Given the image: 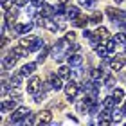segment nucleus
Returning <instances> with one entry per match:
<instances>
[{
	"label": "nucleus",
	"mask_w": 126,
	"mask_h": 126,
	"mask_svg": "<svg viewBox=\"0 0 126 126\" xmlns=\"http://www.w3.org/2000/svg\"><path fill=\"white\" fill-rule=\"evenodd\" d=\"M83 36H85V38H90V36H92V32H90V31H87V29H85V31H83Z\"/></svg>",
	"instance_id": "obj_43"
},
{
	"label": "nucleus",
	"mask_w": 126,
	"mask_h": 126,
	"mask_svg": "<svg viewBox=\"0 0 126 126\" xmlns=\"http://www.w3.org/2000/svg\"><path fill=\"white\" fill-rule=\"evenodd\" d=\"M7 110H16V99H13V97H11L9 101H2V106H0V112L2 113H5Z\"/></svg>",
	"instance_id": "obj_12"
},
{
	"label": "nucleus",
	"mask_w": 126,
	"mask_h": 126,
	"mask_svg": "<svg viewBox=\"0 0 126 126\" xmlns=\"http://www.w3.org/2000/svg\"><path fill=\"white\" fill-rule=\"evenodd\" d=\"M27 115H29V108H27V106H18L16 110H13L11 123H13V124H24V119Z\"/></svg>",
	"instance_id": "obj_1"
},
{
	"label": "nucleus",
	"mask_w": 126,
	"mask_h": 126,
	"mask_svg": "<svg viewBox=\"0 0 126 126\" xmlns=\"http://www.w3.org/2000/svg\"><path fill=\"white\" fill-rule=\"evenodd\" d=\"M79 4L85 5V7H90V5H94V4H95V0H79Z\"/></svg>",
	"instance_id": "obj_38"
},
{
	"label": "nucleus",
	"mask_w": 126,
	"mask_h": 126,
	"mask_svg": "<svg viewBox=\"0 0 126 126\" xmlns=\"http://www.w3.org/2000/svg\"><path fill=\"white\" fill-rule=\"evenodd\" d=\"M36 40H38L36 36H24V38L20 40V45H24V47H27V49L31 50L34 47V43H36Z\"/></svg>",
	"instance_id": "obj_14"
},
{
	"label": "nucleus",
	"mask_w": 126,
	"mask_h": 126,
	"mask_svg": "<svg viewBox=\"0 0 126 126\" xmlns=\"http://www.w3.org/2000/svg\"><path fill=\"white\" fill-rule=\"evenodd\" d=\"M126 65V54H119V56H113V60L110 63L112 70H121V68Z\"/></svg>",
	"instance_id": "obj_5"
},
{
	"label": "nucleus",
	"mask_w": 126,
	"mask_h": 126,
	"mask_svg": "<svg viewBox=\"0 0 126 126\" xmlns=\"http://www.w3.org/2000/svg\"><path fill=\"white\" fill-rule=\"evenodd\" d=\"M43 11H45V13H43L45 16H52L54 15V7H50V5H47V4L43 5Z\"/></svg>",
	"instance_id": "obj_32"
},
{
	"label": "nucleus",
	"mask_w": 126,
	"mask_h": 126,
	"mask_svg": "<svg viewBox=\"0 0 126 126\" xmlns=\"http://www.w3.org/2000/svg\"><path fill=\"white\" fill-rule=\"evenodd\" d=\"M123 112H124V115H126V101H124V105H123Z\"/></svg>",
	"instance_id": "obj_45"
},
{
	"label": "nucleus",
	"mask_w": 126,
	"mask_h": 126,
	"mask_svg": "<svg viewBox=\"0 0 126 126\" xmlns=\"http://www.w3.org/2000/svg\"><path fill=\"white\" fill-rule=\"evenodd\" d=\"M101 20H103V15H101V13H94L92 16H90V22H92V24H97V25H99Z\"/></svg>",
	"instance_id": "obj_28"
},
{
	"label": "nucleus",
	"mask_w": 126,
	"mask_h": 126,
	"mask_svg": "<svg viewBox=\"0 0 126 126\" xmlns=\"http://www.w3.org/2000/svg\"><path fill=\"white\" fill-rule=\"evenodd\" d=\"M22 74H18V76H11V79H9V85L11 87H20V81H22Z\"/></svg>",
	"instance_id": "obj_25"
},
{
	"label": "nucleus",
	"mask_w": 126,
	"mask_h": 126,
	"mask_svg": "<svg viewBox=\"0 0 126 126\" xmlns=\"http://www.w3.org/2000/svg\"><path fill=\"white\" fill-rule=\"evenodd\" d=\"M27 2H29V0H15L16 7H24V5H27Z\"/></svg>",
	"instance_id": "obj_42"
},
{
	"label": "nucleus",
	"mask_w": 126,
	"mask_h": 126,
	"mask_svg": "<svg viewBox=\"0 0 126 126\" xmlns=\"http://www.w3.org/2000/svg\"><path fill=\"white\" fill-rule=\"evenodd\" d=\"M115 24L121 27V31H124V32H126V20H117Z\"/></svg>",
	"instance_id": "obj_41"
},
{
	"label": "nucleus",
	"mask_w": 126,
	"mask_h": 126,
	"mask_svg": "<svg viewBox=\"0 0 126 126\" xmlns=\"http://www.w3.org/2000/svg\"><path fill=\"white\" fill-rule=\"evenodd\" d=\"M105 85H106V87H113V85H115V79H113L110 74H106V76H105Z\"/></svg>",
	"instance_id": "obj_30"
},
{
	"label": "nucleus",
	"mask_w": 126,
	"mask_h": 126,
	"mask_svg": "<svg viewBox=\"0 0 126 126\" xmlns=\"http://www.w3.org/2000/svg\"><path fill=\"white\" fill-rule=\"evenodd\" d=\"M16 56L13 54V52H9V56H5L4 58V61H2V67H4V70H9V68H13L15 65H16Z\"/></svg>",
	"instance_id": "obj_10"
},
{
	"label": "nucleus",
	"mask_w": 126,
	"mask_h": 126,
	"mask_svg": "<svg viewBox=\"0 0 126 126\" xmlns=\"http://www.w3.org/2000/svg\"><path fill=\"white\" fill-rule=\"evenodd\" d=\"M38 123L40 124H50V123H52V112H50V110L38 112Z\"/></svg>",
	"instance_id": "obj_8"
},
{
	"label": "nucleus",
	"mask_w": 126,
	"mask_h": 126,
	"mask_svg": "<svg viewBox=\"0 0 126 126\" xmlns=\"http://www.w3.org/2000/svg\"><path fill=\"white\" fill-rule=\"evenodd\" d=\"M47 52H49V49L45 47L42 52H40V56H38V63H43V61H45V58H47Z\"/></svg>",
	"instance_id": "obj_33"
},
{
	"label": "nucleus",
	"mask_w": 126,
	"mask_h": 126,
	"mask_svg": "<svg viewBox=\"0 0 126 126\" xmlns=\"http://www.w3.org/2000/svg\"><path fill=\"white\" fill-rule=\"evenodd\" d=\"M45 27H47V29H49L50 32H56V31H60V29H61V25L54 24V22L50 20V18H47V25H45Z\"/></svg>",
	"instance_id": "obj_24"
},
{
	"label": "nucleus",
	"mask_w": 126,
	"mask_h": 126,
	"mask_svg": "<svg viewBox=\"0 0 126 126\" xmlns=\"http://www.w3.org/2000/svg\"><path fill=\"white\" fill-rule=\"evenodd\" d=\"M79 15H81V13H79V9L76 7V5H68V7H67V16H68V18H70V20L78 18Z\"/></svg>",
	"instance_id": "obj_21"
},
{
	"label": "nucleus",
	"mask_w": 126,
	"mask_h": 126,
	"mask_svg": "<svg viewBox=\"0 0 126 126\" xmlns=\"http://www.w3.org/2000/svg\"><path fill=\"white\" fill-rule=\"evenodd\" d=\"M16 18H18V9H16V7H11V9L5 11V20H7L9 25H13L16 22Z\"/></svg>",
	"instance_id": "obj_11"
},
{
	"label": "nucleus",
	"mask_w": 126,
	"mask_h": 126,
	"mask_svg": "<svg viewBox=\"0 0 126 126\" xmlns=\"http://www.w3.org/2000/svg\"><path fill=\"white\" fill-rule=\"evenodd\" d=\"M67 61H68V65H70V67H79L83 63V56L79 52H72V54L67 56Z\"/></svg>",
	"instance_id": "obj_9"
},
{
	"label": "nucleus",
	"mask_w": 126,
	"mask_h": 126,
	"mask_svg": "<svg viewBox=\"0 0 126 126\" xmlns=\"http://www.w3.org/2000/svg\"><path fill=\"white\" fill-rule=\"evenodd\" d=\"M115 105H117V99H115L113 95H108V97H105V99H103V106L108 108V110H113V108H115Z\"/></svg>",
	"instance_id": "obj_17"
},
{
	"label": "nucleus",
	"mask_w": 126,
	"mask_h": 126,
	"mask_svg": "<svg viewBox=\"0 0 126 126\" xmlns=\"http://www.w3.org/2000/svg\"><path fill=\"white\" fill-rule=\"evenodd\" d=\"M112 95L115 97L117 101H121L123 97H124V90H123V88H113V92H112Z\"/></svg>",
	"instance_id": "obj_26"
},
{
	"label": "nucleus",
	"mask_w": 126,
	"mask_h": 126,
	"mask_svg": "<svg viewBox=\"0 0 126 126\" xmlns=\"http://www.w3.org/2000/svg\"><path fill=\"white\" fill-rule=\"evenodd\" d=\"M106 47H108V52H113V50H115V40H113V42H112V40H108Z\"/></svg>",
	"instance_id": "obj_36"
},
{
	"label": "nucleus",
	"mask_w": 126,
	"mask_h": 126,
	"mask_svg": "<svg viewBox=\"0 0 126 126\" xmlns=\"http://www.w3.org/2000/svg\"><path fill=\"white\" fill-rule=\"evenodd\" d=\"M13 2H15V0H2V9L4 11L11 9V7H13Z\"/></svg>",
	"instance_id": "obj_31"
},
{
	"label": "nucleus",
	"mask_w": 126,
	"mask_h": 126,
	"mask_svg": "<svg viewBox=\"0 0 126 126\" xmlns=\"http://www.w3.org/2000/svg\"><path fill=\"white\" fill-rule=\"evenodd\" d=\"M58 74H60L61 78H67V79H70V78H72V70H70V67H65V65L58 68Z\"/></svg>",
	"instance_id": "obj_22"
},
{
	"label": "nucleus",
	"mask_w": 126,
	"mask_h": 126,
	"mask_svg": "<svg viewBox=\"0 0 126 126\" xmlns=\"http://www.w3.org/2000/svg\"><path fill=\"white\" fill-rule=\"evenodd\" d=\"M31 4L34 5V7H38V9H42L43 5H45V0H31Z\"/></svg>",
	"instance_id": "obj_35"
},
{
	"label": "nucleus",
	"mask_w": 126,
	"mask_h": 126,
	"mask_svg": "<svg viewBox=\"0 0 126 126\" xmlns=\"http://www.w3.org/2000/svg\"><path fill=\"white\" fill-rule=\"evenodd\" d=\"M58 4H63V5H67V4H68V0H58Z\"/></svg>",
	"instance_id": "obj_44"
},
{
	"label": "nucleus",
	"mask_w": 126,
	"mask_h": 126,
	"mask_svg": "<svg viewBox=\"0 0 126 126\" xmlns=\"http://www.w3.org/2000/svg\"><path fill=\"white\" fill-rule=\"evenodd\" d=\"M95 54L99 56V58H106L108 56V47H106V43H99L95 47Z\"/></svg>",
	"instance_id": "obj_20"
},
{
	"label": "nucleus",
	"mask_w": 126,
	"mask_h": 126,
	"mask_svg": "<svg viewBox=\"0 0 126 126\" xmlns=\"http://www.w3.org/2000/svg\"><path fill=\"white\" fill-rule=\"evenodd\" d=\"M88 22H90V18H87L85 15H79L78 18H74V20H72V24L76 25V27H85V25L88 24Z\"/></svg>",
	"instance_id": "obj_19"
},
{
	"label": "nucleus",
	"mask_w": 126,
	"mask_h": 126,
	"mask_svg": "<svg viewBox=\"0 0 126 126\" xmlns=\"http://www.w3.org/2000/svg\"><path fill=\"white\" fill-rule=\"evenodd\" d=\"M65 40H67V42H74V40H76V32L68 31V32L65 34Z\"/></svg>",
	"instance_id": "obj_37"
},
{
	"label": "nucleus",
	"mask_w": 126,
	"mask_h": 126,
	"mask_svg": "<svg viewBox=\"0 0 126 126\" xmlns=\"http://www.w3.org/2000/svg\"><path fill=\"white\" fill-rule=\"evenodd\" d=\"M113 2H115V4H121V2H123V0H113Z\"/></svg>",
	"instance_id": "obj_46"
},
{
	"label": "nucleus",
	"mask_w": 126,
	"mask_h": 126,
	"mask_svg": "<svg viewBox=\"0 0 126 126\" xmlns=\"http://www.w3.org/2000/svg\"><path fill=\"white\" fill-rule=\"evenodd\" d=\"M94 34H95V36H97V38L101 40V43H106L108 40L112 38V34H110V31H108L106 27H97Z\"/></svg>",
	"instance_id": "obj_7"
},
{
	"label": "nucleus",
	"mask_w": 126,
	"mask_h": 126,
	"mask_svg": "<svg viewBox=\"0 0 126 126\" xmlns=\"http://www.w3.org/2000/svg\"><path fill=\"white\" fill-rule=\"evenodd\" d=\"M78 94H79V85H78V81L70 79V81L65 85V95H67V99L68 101H74L78 97Z\"/></svg>",
	"instance_id": "obj_2"
},
{
	"label": "nucleus",
	"mask_w": 126,
	"mask_h": 126,
	"mask_svg": "<svg viewBox=\"0 0 126 126\" xmlns=\"http://www.w3.org/2000/svg\"><path fill=\"white\" fill-rule=\"evenodd\" d=\"M9 95H11V97H15V99H18V97H20L18 87H11V90H9Z\"/></svg>",
	"instance_id": "obj_34"
},
{
	"label": "nucleus",
	"mask_w": 126,
	"mask_h": 126,
	"mask_svg": "<svg viewBox=\"0 0 126 126\" xmlns=\"http://www.w3.org/2000/svg\"><path fill=\"white\" fill-rule=\"evenodd\" d=\"M124 112L121 110H112V115H113V123H121V115H123Z\"/></svg>",
	"instance_id": "obj_29"
},
{
	"label": "nucleus",
	"mask_w": 126,
	"mask_h": 126,
	"mask_svg": "<svg viewBox=\"0 0 126 126\" xmlns=\"http://www.w3.org/2000/svg\"><path fill=\"white\" fill-rule=\"evenodd\" d=\"M34 24H36V27H45L47 25V18L45 16H42V13L34 16Z\"/></svg>",
	"instance_id": "obj_23"
},
{
	"label": "nucleus",
	"mask_w": 126,
	"mask_h": 126,
	"mask_svg": "<svg viewBox=\"0 0 126 126\" xmlns=\"http://www.w3.org/2000/svg\"><path fill=\"white\" fill-rule=\"evenodd\" d=\"M34 95H36V97H34V101H36V103H42V101L45 99V90H43L42 94H34Z\"/></svg>",
	"instance_id": "obj_39"
},
{
	"label": "nucleus",
	"mask_w": 126,
	"mask_h": 126,
	"mask_svg": "<svg viewBox=\"0 0 126 126\" xmlns=\"http://www.w3.org/2000/svg\"><path fill=\"white\" fill-rule=\"evenodd\" d=\"M11 52H13L16 58H25V56L29 54V49L24 47V45H18V47H13V49H11Z\"/></svg>",
	"instance_id": "obj_13"
},
{
	"label": "nucleus",
	"mask_w": 126,
	"mask_h": 126,
	"mask_svg": "<svg viewBox=\"0 0 126 126\" xmlns=\"http://www.w3.org/2000/svg\"><path fill=\"white\" fill-rule=\"evenodd\" d=\"M113 40H115L117 43H126V32L123 31V32H117L115 36H113Z\"/></svg>",
	"instance_id": "obj_27"
},
{
	"label": "nucleus",
	"mask_w": 126,
	"mask_h": 126,
	"mask_svg": "<svg viewBox=\"0 0 126 126\" xmlns=\"http://www.w3.org/2000/svg\"><path fill=\"white\" fill-rule=\"evenodd\" d=\"M61 76L58 74V76H50V85H52V90H56V92H58V90H61V88H65L63 87V83H61Z\"/></svg>",
	"instance_id": "obj_15"
},
{
	"label": "nucleus",
	"mask_w": 126,
	"mask_h": 126,
	"mask_svg": "<svg viewBox=\"0 0 126 126\" xmlns=\"http://www.w3.org/2000/svg\"><path fill=\"white\" fill-rule=\"evenodd\" d=\"M32 29V24H16L15 25V32H18V34H27V32H31Z\"/></svg>",
	"instance_id": "obj_16"
},
{
	"label": "nucleus",
	"mask_w": 126,
	"mask_h": 126,
	"mask_svg": "<svg viewBox=\"0 0 126 126\" xmlns=\"http://www.w3.org/2000/svg\"><path fill=\"white\" fill-rule=\"evenodd\" d=\"M106 16L110 20H113V22H117V20H126V13L124 11H121V9H115V7H106Z\"/></svg>",
	"instance_id": "obj_3"
},
{
	"label": "nucleus",
	"mask_w": 126,
	"mask_h": 126,
	"mask_svg": "<svg viewBox=\"0 0 126 126\" xmlns=\"http://www.w3.org/2000/svg\"><path fill=\"white\" fill-rule=\"evenodd\" d=\"M42 79H40L38 76H32L29 81H27V92L29 94H38V90H40V87H42Z\"/></svg>",
	"instance_id": "obj_4"
},
{
	"label": "nucleus",
	"mask_w": 126,
	"mask_h": 126,
	"mask_svg": "<svg viewBox=\"0 0 126 126\" xmlns=\"http://www.w3.org/2000/svg\"><path fill=\"white\" fill-rule=\"evenodd\" d=\"M40 47H43V40H40V38H38V40H36V43H34V47H32L31 50H38Z\"/></svg>",
	"instance_id": "obj_40"
},
{
	"label": "nucleus",
	"mask_w": 126,
	"mask_h": 126,
	"mask_svg": "<svg viewBox=\"0 0 126 126\" xmlns=\"http://www.w3.org/2000/svg\"><path fill=\"white\" fill-rule=\"evenodd\" d=\"M34 68H36V63H27V65H24L22 67V70H20V74L22 76H31V74L34 72Z\"/></svg>",
	"instance_id": "obj_18"
},
{
	"label": "nucleus",
	"mask_w": 126,
	"mask_h": 126,
	"mask_svg": "<svg viewBox=\"0 0 126 126\" xmlns=\"http://www.w3.org/2000/svg\"><path fill=\"white\" fill-rule=\"evenodd\" d=\"M99 124H113V115H112V110L105 108L101 113H99Z\"/></svg>",
	"instance_id": "obj_6"
}]
</instances>
